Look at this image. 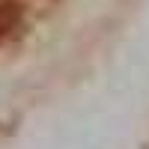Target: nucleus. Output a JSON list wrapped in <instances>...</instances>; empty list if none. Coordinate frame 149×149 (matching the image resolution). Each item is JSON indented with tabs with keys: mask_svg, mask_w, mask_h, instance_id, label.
Returning a JSON list of instances; mask_svg holds the SVG:
<instances>
[{
	"mask_svg": "<svg viewBox=\"0 0 149 149\" xmlns=\"http://www.w3.org/2000/svg\"><path fill=\"white\" fill-rule=\"evenodd\" d=\"M21 24V6L15 0H0V42L9 39Z\"/></svg>",
	"mask_w": 149,
	"mask_h": 149,
	"instance_id": "nucleus-1",
	"label": "nucleus"
}]
</instances>
